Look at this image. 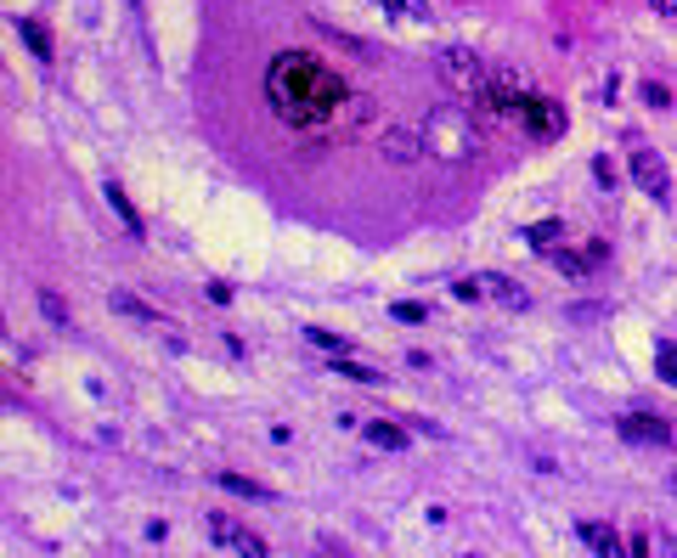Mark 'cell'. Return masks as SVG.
Wrapping results in <instances>:
<instances>
[{
    "label": "cell",
    "mask_w": 677,
    "mask_h": 558,
    "mask_svg": "<svg viewBox=\"0 0 677 558\" xmlns=\"http://www.w3.org/2000/svg\"><path fill=\"white\" fill-rule=\"evenodd\" d=\"M266 102L288 130H316L345 108V79L328 74L311 51H283L266 68Z\"/></svg>",
    "instance_id": "6da1fadb"
},
{
    "label": "cell",
    "mask_w": 677,
    "mask_h": 558,
    "mask_svg": "<svg viewBox=\"0 0 677 558\" xmlns=\"http://www.w3.org/2000/svg\"><path fill=\"white\" fill-rule=\"evenodd\" d=\"M435 74H441V85L457 96H486L491 68L474 57V46H441L435 51Z\"/></svg>",
    "instance_id": "7a4b0ae2"
},
{
    "label": "cell",
    "mask_w": 677,
    "mask_h": 558,
    "mask_svg": "<svg viewBox=\"0 0 677 558\" xmlns=\"http://www.w3.org/2000/svg\"><path fill=\"white\" fill-rule=\"evenodd\" d=\"M424 136H429V153H441V158H469L474 153L469 124H463V113H457V108H435V113H429Z\"/></svg>",
    "instance_id": "3957f363"
},
{
    "label": "cell",
    "mask_w": 677,
    "mask_h": 558,
    "mask_svg": "<svg viewBox=\"0 0 677 558\" xmlns=\"http://www.w3.org/2000/svg\"><path fill=\"white\" fill-rule=\"evenodd\" d=\"M615 434L627 446H672V423L655 418V412H621L615 418Z\"/></svg>",
    "instance_id": "277c9868"
},
{
    "label": "cell",
    "mask_w": 677,
    "mask_h": 558,
    "mask_svg": "<svg viewBox=\"0 0 677 558\" xmlns=\"http://www.w3.org/2000/svg\"><path fill=\"white\" fill-rule=\"evenodd\" d=\"M486 102H491V108H503V113H520L525 102H531V91H525V79L514 74V68H491V79H486Z\"/></svg>",
    "instance_id": "5b68a950"
},
{
    "label": "cell",
    "mask_w": 677,
    "mask_h": 558,
    "mask_svg": "<svg viewBox=\"0 0 677 558\" xmlns=\"http://www.w3.org/2000/svg\"><path fill=\"white\" fill-rule=\"evenodd\" d=\"M520 119H525V130H531L536 141L565 136V108H559V102H548V96H531V102L520 108Z\"/></svg>",
    "instance_id": "8992f818"
},
{
    "label": "cell",
    "mask_w": 677,
    "mask_h": 558,
    "mask_svg": "<svg viewBox=\"0 0 677 558\" xmlns=\"http://www.w3.org/2000/svg\"><path fill=\"white\" fill-rule=\"evenodd\" d=\"M378 147H384V158H395V164H412V158L429 153V136L412 130V124H390V130L378 136Z\"/></svg>",
    "instance_id": "52a82bcc"
},
{
    "label": "cell",
    "mask_w": 677,
    "mask_h": 558,
    "mask_svg": "<svg viewBox=\"0 0 677 558\" xmlns=\"http://www.w3.org/2000/svg\"><path fill=\"white\" fill-rule=\"evenodd\" d=\"M632 181L644 186L649 198H666V158L649 147H632Z\"/></svg>",
    "instance_id": "ba28073f"
},
{
    "label": "cell",
    "mask_w": 677,
    "mask_h": 558,
    "mask_svg": "<svg viewBox=\"0 0 677 558\" xmlns=\"http://www.w3.org/2000/svg\"><path fill=\"white\" fill-rule=\"evenodd\" d=\"M576 536L587 542V553H593V558H627L621 536H615L610 525H599V519H582V525H576Z\"/></svg>",
    "instance_id": "9c48e42d"
},
{
    "label": "cell",
    "mask_w": 677,
    "mask_h": 558,
    "mask_svg": "<svg viewBox=\"0 0 677 558\" xmlns=\"http://www.w3.org/2000/svg\"><path fill=\"white\" fill-rule=\"evenodd\" d=\"M480 282H486V294L497 299V305H508V310H531V294H525L514 277H497V271H491V277H480Z\"/></svg>",
    "instance_id": "30bf717a"
},
{
    "label": "cell",
    "mask_w": 677,
    "mask_h": 558,
    "mask_svg": "<svg viewBox=\"0 0 677 558\" xmlns=\"http://www.w3.org/2000/svg\"><path fill=\"white\" fill-rule=\"evenodd\" d=\"M362 434H367V446L373 451H407V429H401V423H362Z\"/></svg>",
    "instance_id": "8fae6325"
},
{
    "label": "cell",
    "mask_w": 677,
    "mask_h": 558,
    "mask_svg": "<svg viewBox=\"0 0 677 558\" xmlns=\"http://www.w3.org/2000/svg\"><path fill=\"white\" fill-rule=\"evenodd\" d=\"M102 198H108V209H113V215L125 220V232H130V237H142V232H147V226H142V215H136V209H130V198L119 192V181H102Z\"/></svg>",
    "instance_id": "7c38bea8"
},
{
    "label": "cell",
    "mask_w": 677,
    "mask_h": 558,
    "mask_svg": "<svg viewBox=\"0 0 677 558\" xmlns=\"http://www.w3.org/2000/svg\"><path fill=\"white\" fill-rule=\"evenodd\" d=\"M113 310H119V316H130V322H142V327H164V322H158V310L142 305L136 294H125V288H113Z\"/></svg>",
    "instance_id": "4fadbf2b"
},
{
    "label": "cell",
    "mask_w": 677,
    "mask_h": 558,
    "mask_svg": "<svg viewBox=\"0 0 677 558\" xmlns=\"http://www.w3.org/2000/svg\"><path fill=\"white\" fill-rule=\"evenodd\" d=\"M221 491L232 496H249V502H271V491L260 480H249V474H221Z\"/></svg>",
    "instance_id": "5bb4252c"
},
{
    "label": "cell",
    "mask_w": 677,
    "mask_h": 558,
    "mask_svg": "<svg viewBox=\"0 0 677 558\" xmlns=\"http://www.w3.org/2000/svg\"><path fill=\"white\" fill-rule=\"evenodd\" d=\"M17 34L29 40V51H34V57H40V62H51V40H46V29H40L34 17H17Z\"/></svg>",
    "instance_id": "9a60e30c"
},
{
    "label": "cell",
    "mask_w": 677,
    "mask_h": 558,
    "mask_svg": "<svg viewBox=\"0 0 677 558\" xmlns=\"http://www.w3.org/2000/svg\"><path fill=\"white\" fill-rule=\"evenodd\" d=\"M328 367H333V372H345V378H356V384H378V378H384L378 367H367V361H350V356H333Z\"/></svg>",
    "instance_id": "2e32d148"
},
{
    "label": "cell",
    "mask_w": 677,
    "mask_h": 558,
    "mask_svg": "<svg viewBox=\"0 0 677 558\" xmlns=\"http://www.w3.org/2000/svg\"><path fill=\"white\" fill-rule=\"evenodd\" d=\"M305 344H316V350H328V356H350V344L339 339V333H328V327H305Z\"/></svg>",
    "instance_id": "e0dca14e"
},
{
    "label": "cell",
    "mask_w": 677,
    "mask_h": 558,
    "mask_svg": "<svg viewBox=\"0 0 677 558\" xmlns=\"http://www.w3.org/2000/svg\"><path fill=\"white\" fill-rule=\"evenodd\" d=\"M655 372H661L666 384H677V344L672 339H655Z\"/></svg>",
    "instance_id": "ac0fdd59"
},
{
    "label": "cell",
    "mask_w": 677,
    "mask_h": 558,
    "mask_svg": "<svg viewBox=\"0 0 677 558\" xmlns=\"http://www.w3.org/2000/svg\"><path fill=\"white\" fill-rule=\"evenodd\" d=\"M40 316H46L51 327H68V305H63V294H51V288H40Z\"/></svg>",
    "instance_id": "d6986e66"
},
{
    "label": "cell",
    "mask_w": 677,
    "mask_h": 558,
    "mask_svg": "<svg viewBox=\"0 0 677 558\" xmlns=\"http://www.w3.org/2000/svg\"><path fill=\"white\" fill-rule=\"evenodd\" d=\"M395 322H407V327H424L429 322V305H418V299H401V305H390Z\"/></svg>",
    "instance_id": "ffe728a7"
},
{
    "label": "cell",
    "mask_w": 677,
    "mask_h": 558,
    "mask_svg": "<svg viewBox=\"0 0 677 558\" xmlns=\"http://www.w3.org/2000/svg\"><path fill=\"white\" fill-rule=\"evenodd\" d=\"M559 237H565V220H536V226H531V243L536 248H553Z\"/></svg>",
    "instance_id": "44dd1931"
},
{
    "label": "cell",
    "mask_w": 677,
    "mask_h": 558,
    "mask_svg": "<svg viewBox=\"0 0 677 558\" xmlns=\"http://www.w3.org/2000/svg\"><path fill=\"white\" fill-rule=\"evenodd\" d=\"M209 536H221L226 547H237V542H243V530H237L232 519H226V513H209Z\"/></svg>",
    "instance_id": "7402d4cb"
},
{
    "label": "cell",
    "mask_w": 677,
    "mask_h": 558,
    "mask_svg": "<svg viewBox=\"0 0 677 558\" xmlns=\"http://www.w3.org/2000/svg\"><path fill=\"white\" fill-rule=\"evenodd\" d=\"M237 553H243V558H271V553H266V542H260V536H249V530H243V542H237Z\"/></svg>",
    "instance_id": "603a6c76"
},
{
    "label": "cell",
    "mask_w": 677,
    "mask_h": 558,
    "mask_svg": "<svg viewBox=\"0 0 677 558\" xmlns=\"http://www.w3.org/2000/svg\"><path fill=\"white\" fill-rule=\"evenodd\" d=\"M452 294H457V299H480V294H486V282H469V277H463V282H452Z\"/></svg>",
    "instance_id": "cb8c5ba5"
},
{
    "label": "cell",
    "mask_w": 677,
    "mask_h": 558,
    "mask_svg": "<svg viewBox=\"0 0 677 558\" xmlns=\"http://www.w3.org/2000/svg\"><path fill=\"white\" fill-rule=\"evenodd\" d=\"M395 17H424V6H412V0H384Z\"/></svg>",
    "instance_id": "d4e9b609"
},
{
    "label": "cell",
    "mask_w": 677,
    "mask_h": 558,
    "mask_svg": "<svg viewBox=\"0 0 677 558\" xmlns=\"http://www.w3.org/2000/svg\"><path fill=\"white\" fill-rule=\"evenodd\" d=\"M593 175H599V186H615V170H610V158H593Z\"/></svg>",
    "instance_id": "484cf974"
},
{
    "label": "cell",
    "mask_w": 677,
    "mask_h": 558,
    "mask_svg": "<svg viewBox=\"0 0 677 558\" xmlns=\"http://www.w3.org/2000/svg\"><path fill=\"white\" fill-rule=\"evenodd\" d=\"M570 316H576V322H599V316H604V305H576Z\"/></svg>",
    "instance_id": "4316f807"
},
{
    "label": "cell",
    "mask_w": 677,
    "mask_h": 558,
    "mask_svg": "<svg viewBox=\"0 0 677 558\" xmlns=\"http://www.w3.org/2000/svg\"><path fill=\"white\" fill-rule=\"evenodd\" d=\"M649 6H655L661 17H677V0H649Z\"/></svg>",
    "instance_id": "83f0119b"
},
{
    "label": "cell",
    "mask_w": 677,
    "mask_h": 558,
    "mask_svg": "<svg viewBox=\"0 0 677 558\" xmlns=\"http://www.w3.org/2000/svg\"><path fill=\"white\" fill-rule=\"evenodd\" d=\"M666 553H672V558H677V542H666Z\"/></svg>",
    "instance_id": "f1b7e54d"
},
{
    "label": "cell",
    "mask_w": 677,
    "mask_h": 558,
    "mask_svg": "<svg viewBox=\"0 0 677 558\" xmlns=\"http://www.w3.org/2000/svg\"><path fill=\"white\" fill-rule=\"evenodd\" d=\"M672 491H677V468H672Z\"/></svg>",
    "instance_id": "f546056e"
},
{
    "label": "cell",
    "mask_w": 677,
    "mask_h": 558,
    "mask_svg": "<svg viewBox=\"0 0 677 558\" xmlns=\"http://www.w3.org/2000/svg\"><path fill=\"white\" fill-rule=\"evenodd\" d=\"M469 558H474V553H469Z\"/></svg>",
    "instance_id": "4dcf8cb0"
}]
</instances>
